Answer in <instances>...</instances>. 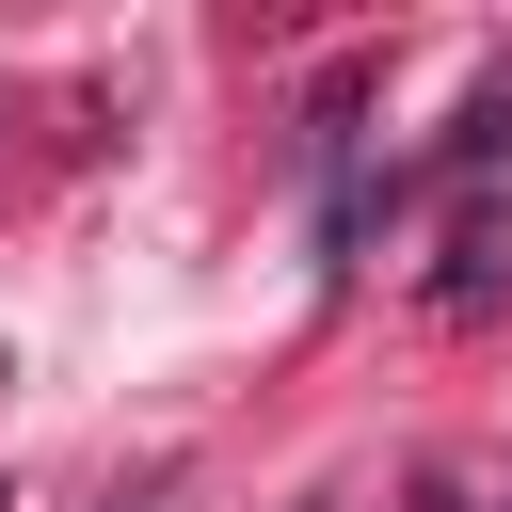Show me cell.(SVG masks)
Returning a JSON list of instances; mask_svg holds the SVG:
<instances>
[{
	"label": "cell",
	"mask_w": 512,
	"mask_h": 512,
	"mask_svg": "<svg viewBox=\"0 0 512 512\" xmlns=\"http://www.w3.org/2000/svg\"><path fill=\"white\" fill-rule=\"evenodd\" d=\"M496 144H512V80H480V96H464V128H448V176H496Z\"/></svg>",
	"instance_id": "1"
}]
</instances>
